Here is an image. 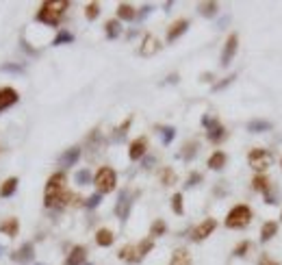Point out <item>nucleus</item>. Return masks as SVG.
<instances>
[{
  "mask_svg": "<svg viewBox=\"0 0 282 265\" xmlns=\"http://www.w3.org/2000/svg\"><path fill=\"white\" fill-rule=\"evenodd\" d=\"M65 174L63 172H54L52 176L48 178L46 189H44V204L48 209L52 207H61V200L65 196Z\"/></svg>",
  "mask_w": 282,
  "mask_h": 265,
  "instance_id": "1",
  "label": "nucleus"
},
{
  "mask_svg": "<svg viewBox=\"0 0 282 265\" xmlns=\"http://www.w3.org/2000/svg\"><path fill=\"white\" fill-rule=\"evenodd\" d=\"M68 7H70L68 0H48V2H44L42 7H39L37 20L42 24H48V26H59V22H61Z\"/></svg>",
  "mask_w": 282,
  "mask_h": 265,
  "instance_id": "2",
  "label": "nucleus"
},
{
  "mask_svg": "<svg viewBox=\"0 0 282 265\" xmlns=\"http://www.w3.org/2000/svg\"><path fill=\"white\" fill-rule=\"evenodd\" d=\"M252 222V209L248 204H236L228 211V216H226V226L236 231V228H245L248 224Z\"/></svg>",
  "mask_w": 282,
  "mask_h": 265,
  "instance_id": "3",
  "label": "nucleus"
},
{
  "mask_svg": "<svg viewBox=\"0 0 282 265\" xmlns=\"http://www.w3.org/2000/svg\"><path fill=\"white\" fill-rule=\"evenodd\" d=\"M94 183H95V187H98V193H111L115 189V185H118V174H115V169L113 168H100L98 172H95V176H94Z\"/></svg>",
  "mask_w": 282,
  "mask_h": 265,
  "instance_id": "4",
  "label": "nucleus"
},
{
  "mask_svg": "<svg viewBox=\"0 0 282 265\" xmlns=\"http://www.w3.org/2000/svg\"><path fill=\"white\" fill-rule=\"evenodd\" d=\"M248 163L254 172H265V169H269L271 163H274V154L265 148H252L248 154Z\"/></svg>",
  "mask_w": 282,
  "mask_h": 265,
  "instance_id": "5",
  "label": "nucleus"
},
{
  "mask_svg": "<svg viewBox=\"0 0 282 265\" xmlns=\"http://www.w3.org/2000/svg\"><path fill=\"white\" fill-rule=\"evenodd\" d=\"M202 126L206 128V137H209V142L219 144V142L226 139V128H224V124H221L219 120H213L211 116H202Z\"/></svg>",
  "mask_w": 282,
  "mask_h": 265,
  "instance_id": "6",
  "label": "nucleus"
},
{
  "mask_svg": "<svg viewBox=\"0 0 282 265\" xmlns=\"http://www.w3.org/2000/svg\"><path fill=\"white\" fill-rule=\"evenodd\" d=\"M130 207H133V193L128 189H122L118 196V204H115V216L122 219V222H126L130 216Z\"/></svg>",
  "mask_w": 282,
  "mask_h": 265,
  "instance_id": "7",
  "label": "nucleus"
},
{
  "mask_svg": "<svg viewBox=\"0 0 282 265\" xmlns=\"http://www.w3.org/2000/svg\"><path fill=\"white\" fill-rule=\"evenodd\" d=\"M236 50H239V35L233 33V35H228V39H226V44H224V50H221V66L228 68L230 63H233Z\"/></svg>",
  "mask_w": 282,
  "mask_h": 265,
  "instance_id": "8",
  "label": "nucleus"
},
{
  "mask_svg": "<svg viewBox=\"0 0 282 265\" xmlns=\"http://www.w3.org/2000/svg\"><path fill=\"white\" fill-rule=\"evenodd\" d=\"M217 228V219L213 217H206L202 224H198V226L193 228V233H191V239L193 241H204L206 237H211V233Z\"/></svg>",
  "mask_w": 282,
  "mask_h": 265,
  "instance_id": "9",
  "label": "nucleus"
},
{
  "mask_svg": "<svg viewBox=\"0 0 282 265\" xmlns=\"http://www.w3.org/2000/svg\"><path fill=\"white\" fill-rule=\"evenodd\" d=\"M11 259H13L16 263H22V265H24V263H31L33 259H35V246H33L31 241L22 243V246H20L16 252L11 254Z\"/></svg>",
  "mask_w": 282,
  "mask_h": 265,
  "instance_id": "10",
  "label": "nucleus"
},
{
  "mask_svg": "<svg viewBox=\"0 0 282 265\" xmlns=\"http://www.w3.org/2000/svg\"><path fill=\"white\" fill-rule=\"evenodd\" d=\"M20 100V94L16 92L13 87H2L0 89V113L2 111H7L9 107H13Z\"/></svg>",
  "mask_w": 282,
  "mask_h": 265,
  "instance_id": "11",
  "label": "nucleus"
},
{
  "mask_svg": "<svg viewBox=\"0 0 282 265\" xmlns=\"http://www.w3.org/2000/svg\"><path fill=\"white\" fill-rule=\"evenodd\" d=\"M145 150H148V139L145 137H137L128 148V159L130 161H139V159L145 157Z\"/></svg>",
  "mask_w": 282,
  "mask_h": 265,
  "instance_id": "12",
  "label": "nucleus"
},
{
  "mask_svg": "<svg viewBox=\"0 0 282 265\" xmlns=\"http://www.w3.org/2000/svg\"><path fill=\"white\" fill-rule=\"evenodd\" d=\"M159 50H161L159 39L154 37V35H145V37H143V44H141V48H139V54H141V57H152V54H157Z\"/></svg>",
  "mask_w": 282,
  "mask_h": 265,
  "instance_id": "13",
  "label": "nucleus"
},
{
  "mask_svg": "<svg viewBox=\"0 0 282 265\" xmlns=\"http://www.w3.org/2000/svg\"><path fill=\"white\" fill-rule=\"evenodd\" d=\"M80 159V148H70V150H65V152L59 157V166L61 168H72V166H76V161Z\"/></svg>",
  "mask_w": 282,
  "mask_h": 265,
  "instance_id": "14",
  "label": "nucleus"
},
{
  "mask_svg": "<svg viewBox=\"0 0 282 265\" xmlns=\"http://www.w3.org/2000/svg\"><path fill=\"white\" fill-rule=\"evenodd\" d=\"M85 257H87V248L85 246H74L70 250L68 259H65V265H83Z\"/></svg>",
  "mask_w": 282,
  "mask_h": 265,
  "instance_id": "15",
  "label": "nucleus"
},
{
  "mask_svg": "<svg viewBox=\"0 0 282 265\" xmlns=\"http://www.w3.org/2000/svg\"><path fill=\"white\" fill-rule=\"evenodd\" d=\"M187 28H189V20H176L167 31V42H176L180 35L187 33Z\"/></svg>",
  "mask_w": 282,
  "mask_h": 265,
  "instance_id": "16",
  "label": "nucleus"
},
{
  "mask_svg": "<svg viewBox=\"0 0 282 265\" xmlns=\"http://www.w3.org/2000/svg\"><path fill=\"white\" fill-rule=\"evenodd\" d=\"M226 161H228V157H226V152H221V150H215V152L209 157V161H206V166H209L211 169H213V172H219V169L226 166Z\"/></svg>",
  "mask_w": 282,
  "mask_h": 265,
  "instance_id": "17",
  "label": "nucleus"
},
{
  "mask_svg": "<svg viewBox=\"0 0 282 265\" xmlns=\"http://www.w3.org/2000/svg\"><path fill=\"white\" fill-rule=\"evenodd\" d=\"M18 231H20V222L16 217H9V219H4V222L0 224V233L7 235V237H16Z\"/></svg>",
  "mask_w": 282,
  "mask_h": 265,
  "instance_id": "18",
  "label": "nucleus"
},
{
  "mask_svg": "<svg viewBox=\"0 0 282 265\" xmlns=\"http://www.w3.org/2000/svg\"><path fill=\"white\" fill-rule=\"evenodd\" d=\"M248 133H267L274 128V124L267 122V120H252V122H248Z\"/></svg>",
  "mask_w": 282,
  "mask_h": 265,
  "instance_id": "19",
  "label": "nucleus"
},
{
  "mask_svg": "<svg viewBox=\"0 0 282 265\" xmlns=\"http://www.w3.org/2000/svg\"><path fill=\"white\" fill-rule=\"evenodd\" d=\"M137 18V13H135V7L128 2H122L118 4V20H126V22H133V20Z\"/></svg>",
  "mask_w": 282,
  "mask_h": 265,
  "instance_id": "20",
  "label": "nucleus"
},
{
  "mask_svg": "<svg viewBox=\"0 0 282 265\" xmlns=\"http://www.w3.org/2000/svg\"><path fill=\"white\" fill-rule=\"evenodd\" d=\"M169 265H191V254L187 248H178L176 252L172 254V261Z\"/></svg>",
  "mask_w": 282,
  "mask_h": 265,
  "instance_id": "21",
  "label": "nucleus"
},
{
  "mask_svg": "<svg viewBox=\"0 0 282 265\" xmlns=\"http://www.w3.org/2000/svg\"><path fill=\"white\" fill-rule=\"evenodd\" d=\"M198 148H200L198 142H187L183 148H180V154H178V157L183 159V161H191V159L198 154Z\"/></svg>",
  "mask_w": 282,
  "mask_h": 265,
  "instance_id": "22",
  "label": "nucleus"
},
{
  "mask_svg": "<svg viewBox=\"0 0 282 265\" xmlns=\"http://www.w3.org/2000/svg\"><path fill=\"white\" fill-rule=\"evenodd\" d=\"M18 178L16 176H11V178H7L2 185H0V196L2 198H11L13 193H16V189H18Z\"/></svg>",
  "mask_w": 282,
  "mask_h": 265,
  "instance_id": "23",
  "label": "nucleus"
},
{
  "mask_svg": "<svg viewBox=\"0 0 282 265\" xmlns=\"http://www.w3.org/2000/svg\"><path fill=\"white\" fill-rule=\"evenodd\" d=\"M113 233L109 231V228H100L98 233H95V243H98V246H102V248H109L111 243H113Z\"/></svg>",
  "mask_w": 282,
  "mask_h": 265,
  "instance_id": "24",
  "label": "nucleus"
},
{
  "mask_svg": "<svg viewBox=\"0 0 282 265\" xmlns=\"http://www.w3.org/2000/svg\"><path fill=\"white\" fill-rule=\"evenodd\" d=\"M122 261L126 263H139V257H137V248L135 246H124L122 250H119V254H118Z\"/></svg>",
  "mask_w": 282,
  "mask_h": 265,
  "instance_id": "25",
  "label": "nucleus"
},
{
  "mask_svg": "<svg viewBox=\"0 0 282 265\" xmlns=\"http://www.w3.org/2000/svg\"><path fill=\"white\" fill-rule=\"evenodd\" d=\"M198 11H200V16H204V18H215L219 11V4L217 2H200Z\"/></svg>",
  "mask_w": 282,
  "mask_h": 265,
  "instance_id": "26",
  "label": "nucleus"
},
{
  "mask_svg": "<svg viewBox=\"0 0 282 265\" xmlns=\"http://www.w3.org/2000/svg\"><path fill=\"white\" fill-rule=\"evenodd\" d=\"M104 33H107L109 39H118L119 33H122V24H119V20H109V22L104 24Z\"/></svg>",
  "mask_w": 282,
  "mask_h": 265,
  "instance_id": "27",
  "label": "nucleus"
},
{
  "mask_svg": "<svg viewBox=\"0 0 282 265\" xmlns=\"http://www.w3.org/2000/svg\"><path fill=\"white\" fill-rule=\"evenodd\" d=\"M276 233H278V224H276V222H265L263 228H260V241L267 243Z\"/></svg>",
  "mask_w": 282,
  "mask_h": 265,
  "instance_id": "28",
  "label": "nucleus"
},
{
  "mask_svg": "<svg viewBox=\"0 0 282 265\" xmlns=\"http://www.w3.org/2000/svg\"><path fill=\"white\" fill-rule=\"evenodd\" d=\"M65 44H74V35L70 31H65V28H61V31L57 33V37L52 39V46H65Z\"/></svg>",
  "mask_w": 282,
  "mask_h": 265,
  "instance_id": "29",
  "label": "nucleus"
},
{
  "mask_svg": "<svg viewBox=\"0 0 282 265\" xmlns=\"http://www.w3.org/2000/svg\"><path fill=\"white\" fill-rule=\"evenodd\" d=\"M130 124H133V116H128V118H126L124 122H122V124H119L118 128H115V135H113V139H115V142H122V139L126 137V131H128V128H130Z\"/></svg>",
  "mask_w": 282,
  "mask_h": 265,
  "instance_id": "30",
  "label": "nucleus"
},
{
  "mask_svg": "<svg viewBox=\"0 0 282 265\" xmlns=\"http://www.w3.org/2000/svg\"><path fill=\"white\" fill-rule=\"evenodd\" d=\"M161 131V139H163V146H169L176 137V128L174 126H159Z\"/></svg>",
  "mask_w": 282,
  "mask_h": 265,
  "instance_id": "31",
  "label": "nucleus"
},
{
  "mask_svg": "<svg viewBox=\"0 0 282 265\" xmlns=\"http://www.w3.org/2000/svg\"><path fill=\"white\" fill-rule=\"evenodd\" d=\"M152 248H154V239H152V237H150V239H143V241H141L139 246H137V257H139V261H143V257H145V254H148Z\"/></svg>",
  "mask_w": 282,
  "mask_h": 265,
  "instance_id": "32",
  "label": "nucleus"
},
{
  "mask_svg": "<svg viewBox=\"0 0 282 265\" xmlns=\"http://www.w3.org/2000/svg\"><path fill=\"white\" fill-rule=\"evenodd\" d=\"M271 185H269V181H267L265 176H254L252 178V189H254V192H267V189H269Z\"/></svg>",
  "mask_w": 282,
  "mask_h": 265,
  "instance_id": "33",
  "label": "nucleus"
},
{
  "mask_svg": "<svg viewBox=\"0 0 282 265\" xmlns=\"http://www.w3.org/2000/svg\"><path fill=\"white\" fill-rule=\"evenodd\" d=\"M74 181H76V185H80V187H83V185H89L94 181V176H92V172H89V169H78L76 172V176H74Z\"/></svg>",
  "mask_w": 282,
  "mask_h": 265,
  "instance_id": "34",
  "label": "nucleus"
},
{
  "mask_svg": "<svg viewBox=\"0 0 282 265\" xmlns=\"http://www.w3.org/2000/svg\"><path fill=\"white\" fill-rule=\"evenodd\" d=\"M167 231V226H165L163 219H154L152 226H150V237H161V235H165Z\"/></svg>",
  "mask_w": 282,
  "mask_h": 265,
  "instance_id": "35",
  "label": "nucleus"
},
{
  "mask_svg": "<svg viewBox=\"0 0 282 265\" xmlns=\"http://www.w3.org/2000/svg\"><path fill=\"white\" fill-rule=\"evenodd\" d=\"M98 16H100V4L98 2H89L87 7H85V18H87L89 22H94Z\"/></svg>",
  "mask_w": 282,
  "mask_h": 265,
  "instance_id": "36",
  "label": "nucleus"
},
{
  "mask_svg": "<svg viewBox=\"0 0 282 265\" xmlns=\"http://www.w3.org/2000/svg\"><path fill=\"white\" fill-rule=\"evenodd\" d=\"M161 183H163L165 187L176 183V172H174L172 168H163V172H161Z\"/></svg>",
  "mask_w": 282,
  "mask_h": 265,
  "instance_id": "37",
  "label": "nucleus"
},
{
  "mask_svg": "<svg viewBox=\"0 0 282 265\" xmlns=\"http://www.w3.org/2000/svg\"><path fill=\"white\" fill-rule=\"evenodd\" d=\"M172 211L176 216H183L185 213V207H183V193H174L172 196Z\"/></svg>",
  "mask_w": 282,
  "mask_h": 265,
  "instance_id": "38",
  "label": "nucleus"
},
{
  "mask_svg": "<svg viewBox=\"0 0 282 265\" xmlns=\"http://www.w3.org/2000/svg\"><path fill=\"white\" fill-rule=\"evenodd\" d=\"M100 202H102V193H94V196H89V198L85 200L83 204H85V207H87V209H95Z\"/></svg>",
  "mask_w": 282,
  "mask_h": 265,
  "instance_id": "39",
  "label": "nucleus"
},
{
  "mask_svg": "<svg viewBox=\"0 0 282 265\" xmlns=\"http://www.w3.org/2000/svg\"><path fill=\"white\" fill-rule=\"evenodd\" d=\"M236 78V74H230V76H226V78H221V83H215L213 85V92H219V89H224V87H228L230 83H233Z\"/></svg>",
  "mask_w": 282,
  "mask_h": 265,
  "instance_id": "40",
  "label": "nucleus"
},
{
  "mask_svg": "<svg viewBox=\"0 0 282 265\" xmlns=\"http://www.w3.org/2000/svg\"><path fill=\"white\" fill-rule=\"evenodd\" d=\"M2 72H13V74H22L24 66H16V63H7V66H0Z\"/></svg>",
  "mask_w": 282,
  "mask_h": 265,
  "instance_id": "41",
  "label": "nucleus"
},
{
  "mask_svg": "<svg viewBox=\"0 0 282 265\" xmlns=\"http://www.w3.org/2000/svg\"><path fill=\"white\" fill-rule=\"evenodd\" d=\"M248 250H250V243L248 241H241L239 246L233 250V254H235V257H245V252H248Z\"/></svg>",
  "mask_w": 282,
  "mask_h": 265,
  "instance_id": "42",
  "label": "nucleus"
},
{
  "mask_svg": "<svg viewBox=\"0 0 282 265\" xmlns=\"http://www.w3.org/2000/svg\"><path fill=\"white\" fill-rule=\"evenodd\" d=\"M198 183H202V174L193 172V174H191V176L187 178V187H195Z\"/></svg>",
  "mask_w": 282,
  "mask_h": 265,
  "instance_id": "43",
  "label": "nucleus"
},
{
  "mask_svg": "<svg viewBox=\"0 0 282 265\" xmlns=\"http://www.w3.org/2000/svg\"><path fill=\"white\" fill-rule=\"evenodd\" d=\"M258 265H280V263H276L271 257H267V254H263V257H260V261H258Z\"/></svg>",
  "mask_w": 282,
  "mask_h": 265,
  "instance_id": "44",
  "label": "nucleus"
},
{
  "mask_svg": "<svg viewBox=\"0 0 282 265\" xmlns=\"http://www.w3.org/2000/svg\"><path fill=\"white\" fill-rule=\"evenodd\" d=\"M150 11H152V4H143V7H141V13H139V18H145V16H148Z\"/></svg>",
  "mask_w": 282,
  "mask_h": 265,
  "instance_id": "45",
  "label": "nucleus"
},
{
  "mask_svg": "<svg viewBox=\"0 0 282 265\" xmlns=\"http://www.w3.org/2000/svg\"><path fill=\"white\" fill-rule=\"evenodd\" d=\"M150 166H154V157H145V159H143V168L148 169Z\"/></svg>",
  "mask_w": 282,
  "mask_h": 265,
  "instance_id": "46",
  "label": "nucleus"
},
{
  "mask_svg": "<svg viewBox=\"0 0 282 265\" xmlns=\"http://www.w3.org/2000/svg\"><path fill=\"white\" fill-rule=\"evenodd\" d=\"M167 83H178V74H172V76H167Z\"/></svg>",
  "mask_w": 282,
  "mask_h": 265,
  "instance_id": "47",
  "label": "nucleus"
},
{
  "mask_svg": "<svg viewBox=\"0 0 282 265\" xmlns=\"http://www.w3.org/2000/svg\"><path fill=\"white\" fill-rule=\"evenodd\" d=\"M0 254H2V246H0Z\"/></svg>",
  "mask_w": 282,
  "mask_h": 265,
  "instance_id": "48",
  "label": "nucleus"
},
{
  "mask_svg": "<svg viewBox=\"0 0 282 265\" xmlns=\"http://www.w3.org/2000/svg\"><path fill=\"white\" fill-rule=\"evenodd\" d=\"M85 265H92V263H85Z\"/></svg>",
  "mask_w": 282,
  "mask_h": 265,
  "instance_id": "49",
  "label": "nucleus"
},
{
  "mask_svg": "<svg viewBox=\"0 0 282 265\" xmlns=\"http://www.w3.org/2000/svg\"><path fill=\"white\" fill-rule=\"evenodd\" d=\"M280 219H282V213H280Z\"/></svg>",
  "mask_w": 282,
  "mask_h": 265,
  "instance_id": "50",
  "label": "nucleus"
},
{
  "mask_svg": "<svg viewBox=\"0 0 282 265\" xmlns=\"http://www.w3.org/2000/svg\"><path fill=\"white\" fill-rule=\"evenodd\" d=\"M37 265H42V263H37Z\"/></svg>",
  "mask_w": 282,
  "mask_h": 265,
  "instance_id": "51",
  "label": "nucleus"
},
{
  "mask_svg": "<svg viewBox=\"0 0 282 265\" xmlns=\"http://www.w3.org/2000/svg\"><path fill=\"white\" fill-rule=\"evenodd\" d=\"M280 166H282V163H280Z\"/></svg>",
  "mask_w": 282,
  "mask_h": 265,
  "instance_id": "52",
  "label": "nucleus"
}]
</instances>
